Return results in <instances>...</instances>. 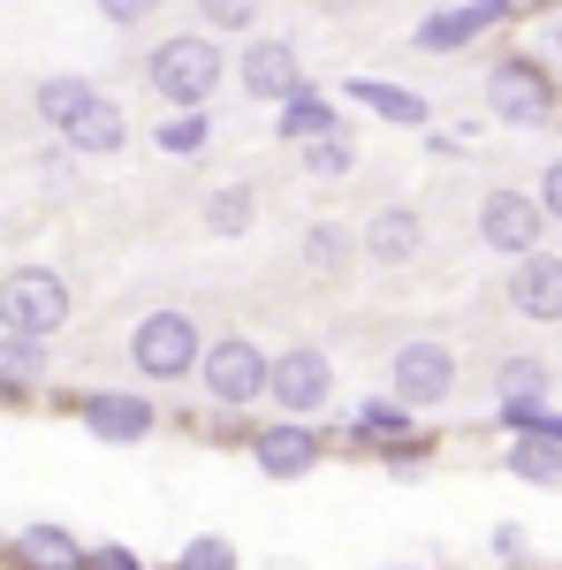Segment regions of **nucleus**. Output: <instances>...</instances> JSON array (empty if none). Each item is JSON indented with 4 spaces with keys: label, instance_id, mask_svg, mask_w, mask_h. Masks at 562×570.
I'll use <instances>...</instances> for the list:
<instances>
[{
    "label": "nucleus",
    "instance_id": "1",
    "mask_svg": "<svg viewBox=\"0 0 562 570\" xmlns=\"http://www.w3.org/2000/svg\"><path fill=\"white\" fill-rule=\"evenodd\" d=\"M39 122L53 137H69L77 153H122L130 145V115L85 77H46L39 85Z\"/></svg>",
    "mask_w": 562,
    "mask_h": 570
},
{
    "label": "nucleus",
    "instance_id": "2",
    "mask_svg": "<svg viewBox=\"0 0 562 570\" xmlns=\"http://www.w3.org/2000/svg\"><path fill=\"white\" fill-rule=\"evenodd\" d=\"M220 69H228V61H220V39H206V31L190 39V31H183V39H160V46H152L145 85L160 91L168 107H206V99L220 91Z\"/></svg>",
    "mask_w": 562,
    "mask_h": 570
},
{
    "label": "nucleus",
    "instance_id": "3",
    "mask_svg": "<svg viewBox=\"0 0 562 570\" xmlns=\"http://www.w3.org/2000/svg\"><path fill=\"white\" fill-rule=\"evenodd\" d=\"M198 320L190 312H145L130 327V365L145 381H190V365H198Z\"/></svg>",
    "mask_w": 562,
    "mask_h": 570
},
{
    "label": "nucleus",
    "instance_id": "4",
    "mask_svg": "<svg viewBox=\"0 0 562 570\" xmlns=\"http://www.w3.org/2000/svg\"><path fill=\"white\" fill-rule=\"evenodd\" d=\"M0 327H16V335H61L69 327V282L53 266H16L0 282Z\"/></svg>",
    "mask_w": 562,
    "mask_h": 570
},
{
    "label": "nucleus",
    "instance_id": "5",
    "mask_svg": "<svg viewBox=\"0 0 562 570\" xmlns=\"http://www.w3.org/2000/svg\"><path fill=\"white\" fill-rule=\"evenodd\" d=\"M198 381H206L214 403L244 411V403H259V395H266V351L252 343V335H220V343L198 351Z\"/></svg>",
    "mask_w": 562,
    "mask_h": 570
},
{
    "label": "nucleus",
    "instance_id": "6",
    "mask_svg": "<svg viewBox=\"0 0 562 570\" xmlns=\"http://www.w3.org/2000/svg\"><path fill=\"white\" fill-rule=\"evenodd\" d=\"M266 395H274L289 419H319V411H327V395H335V365H327V351L297 343V351L266 357Z\"/></svg>",
    "mask_w": 562,
    "mask_h": 570
},
{
    "label": "nucleus",
    "instance_id": "7",
    "mask_svg": "<svg viewBox=\"0 0 562 570\" xmlns=\"http://www.w3.org/2000/svg\"><path fill=\"white\" fill-rule=\"evenodd\" d=\"M388 389H395L403 411L448 403V389H456V357H448V343H403V351L388 357Z\"/></svg>",
    "mask_w": 562,
    "mask_h": 570
},
{
    "label": "nucleus",
    "instance_id": "8",
    "mask_svg": "<svg viewBox=\"0 0 562 570\" xmlns=\"http://www.w3.org/2000/svg\"><path fill=\"white\" fill-rule=\"evenodd\" d=\"M486 107H494V122H548L555 115V85H548V69L540 61H494V77H486Z\"/></svg>",
    "mask_w": 562,
    "mask_h": 570
},
{
    "label": "nucleus",
    "instance_id": "9",
    "mask_svg": "<svg viewBox=\"0 0 562 570\" xmlns=\"http://www.w3.org/2000/svg\"><path fill=\"white\" fill-rule=\"evenodd\" d=\"M540 228H548V214H540V198H524V190H486L479 198V236H486V252H532L540 244Z\"/></svg>",
    "mask_w": 562,
    "mask_h": 570
},
{
    "label": "nucleus",
    "instance_id": "10",
    "mask_svg": "<svg viewBox=\"0 0 562 570\" xmlns=\"http://www.w3.org/2000/svg\"><path fill=\"white\" fill-rule=\"evenodd\" d=\"M236 77H244V91H252V99L282 107V99L304 85L297 46H289V39H252V46H244V61H236Z\"/></svg>",
    "mask_w": 562,
    "mask_h": 570
},
{
    "label": "nucleus",
    "instance_id": "11",
    "mask_svg": "<svg viewBox=\"0 0 562 570\" xmlns=\"http://www.w3.org/2000/svg\"><path fill=\"white\" fill-rule=\"evenodd\" d=\"M510 305L524 320H562V259L555 252H517V274H510Z\"/></svg>",
    "mask_w": 562,
    "mask_h": 570
},
{
    "label": "nucleus",
    "instance_id": "12",
    "mask_svg": "<svg viewBox=\"0 0 562 570\" xmlns=\"http://www.w3.org/2000/svg\"><path fill=\"white\" fill-rule=\"evenodd\" d=\"M418 244H426V220L411 214V206H381V214L365 220V236H357V252L373 266H411Z\"/></svg>",
    "mask_w": 562,
    "mask_h": 570
},
{
    "label": "nucleus",
    "instance_id": "13",
    "mask_svg": "<svg viewBox=\"0 0 562 570\" xmlns=\"http://www.w3.org/2000/svg\"><path fill=\"white\" fill-rule=\"evenodd\" d=\"M252 464H259L266 480H304V472L319 464V441H312V426H304V419H289V426H266V434L252 441Z\"/></svg>",
    "mask_w": 562,
    "mask_h": 570
},
{
    "label": "nucleus",
    "instance_id": "14",
    "mask_svg": "<svg viewBox=\"0 0 562 570\" xmlns=\"http://www.w3.org/2000/svg\"><path fill=\"white\" fill-rule=\"evenodd\" d=\"M486 23H502V0H472V8H441V16H426L418 31H411V46L418 53H456V46H472Z\"/></svg>",
    "mask_w": 562,
    "mask_h": 570
},
{
    "label": "nucleus",
    "instance_id": "15",
    "mask_svg": "<svg viewBox=\"0 0 562 570\" xmlns=\"http://www.w3.org/2000/svg\"><path fill=\"white\" fill-rule=\"evenodd\" d=\"M85 426L99 441H137L152 426V403L145 395H85Z\"/></svg>",
    "mask_w": 562,
    "mask_h": 570
},
{
    "label": "nucleus",
    "instance_id": "16",
    "mask_svg": "<svg viewBox=\"0 0 562 570\" xmlns=\"http://www.w3.org/2000/svg\"><path fill=\"white\" fill-rule=\"evenodd\" d=\"M510 472H517L524 487H562V441H555V434H532V426H524L517 449H510Z\"/></svg>",
    "mask_w": 562,
    "mask_h": 570
},
{
    "label": "nucleus",
    "instance_id": "17",
    "mask_svg": "<svg viewBox=\"0 0 562 570\" xmlns=\"http://www.w3.org/2000/svg\"><path fill=\"white\" fill-rule=\"evenodd\" d=\"M349 99L357 107H373L381 122H426V99L403 85H381V77H349Z\"/></svg>",
    "mask_w": 562,
    "mask_h": 570
},
{
    "label": "nucleus",
    "instance_id": "18",
    "mask_svg": "<svg viewBox=\"0 0 562 570\" xmlns=\"http://www.w3.org/2000/svg\"><path fill=\"white\" fill-rule=\"evenodd\" d=\"M349 259H357V236H349V228H335V220H312V228H304V266H312V274L335 282V274H349Z\"/></svg>",
    "mask_w": 562,
    "mask_h": 570
},
{
    "label": "nucleus",
    "instance_id": "19",
    "mask_svg": "<svg viewBox=\"0 0 562 570\" xmlns=\"http://www.w3.org/2000/svg\"><path fill=\"white\" fill-rule=\"evenodd\" d=\"M46 381V335H0V389H39Z\"/></svg>",
    "mask_w": 562,
    "mask_h": 570
},
{
    "label": "nucleus",
    "instance_id": "20",
    "mask_svg": "<svg viewBox=\"0 0 562 570\" xmlns=\"http://www.w3.org/2000/svg\"><path fill=\"white\" fill-rule=\"evenodd\" d=\"M319 130H343V115H335L327 99H312V85H297L289 99H282V137L304 145V137H319Z\"/></svg>",
    "mask_w": 562,
    "mask_h": 570
},
{
    "label": "nucleus",
    "instance_id": "21",
    "mask_svg": "<svg viewBox=\"0 0 562 570\" xmlns=\"http://www.w3.org/2000/svg\"><path fill=\"white\" fill-rule=\"evenodd\" d=\"M206 137H214L206 107H183V115H168V122H160V153H175V160H198V153H206Z\"/></svg>",
    "mask_w": 562,
    "mask_h": 570
},
{
    "label": "nucleus",
    "instance_id": "22",
    "mask_svg": "<svg viewBox=\"0 0 562 570\" xmlns=\"http://www.w3.org/2000/svg\"><path fill=\"white\" fill-rule=\"evenodd\" d=\"M252 220H259V198H252V183H228V190L214 198V214H206V228H214V236H244Z\"/></svg>",
    "mask_w": 562,
    "mask_h": 570
},
{
    "label": "nucleus",
    "instance_id": "23",
    "mask_svg": "<svg viewBox=\"0 0 562 570\" xmlns=\"http://www.w3.org/2000/svg\"><path fill=\"white\" fill-rule=\"evenodd\" d=\"M16 556H31V563H77V556H85V540H77V532H61V525H31L23 540H16Z\"/></svg>",
    "mask_w": 562,
    "mask_h": 570
},
{
    "label": "nucleus",
    "instance_id": "24",
    "mask_svg": "<svg viewBox=\"0 0 562 570\" xmlns=\"http://www.w3.org/2000/svg\"><path fill=\"white\" fill-rule=\"evenodd\" d=\"M349 160H357L349 130H319V137H304V168H312V176H349Z\"/></svg>",
    "mask_w": 562,
    "mask_h": 570
},
{
    "label": "nucleus",
    "instance_id": "25",
    "mask_svg": "<svg viewBox=\"0 0 562 570\" xmlns=\"http://www.w3.org/2000/svg\"><path fill=\"white\" fill-rule=\"evenodd\" d=\"M494 389H502V403H540V395H548V365H540V357H510V365L494 373Z\"/></svg>",
    "mask_w": 562,
    "mask_h": 570
},
{
    "label": "nucleus",
    "instance_id": "26",
    "mask_svg": "<svg viewBox=\"0 0 562 570\" xmlns=\"http://www.w3.org/2000/svg\"><path fill=\"white\" fill-rule=\"evenodd\" d=\"M198 16H206L214 31H252V23H259V0H198Z\"/></svg>",
    "mask_w": 562,
    "mask_h": 570
},
{
    "label": "nucleus",
    "instance_id": "27",
    "mask_svg": "<svg viewBox=\"0 0 562 570\" xmlns=\"http://www.w3.org/2000/svg\"><path fill=\"white\" fill-rule=\"evenodd\" d=\"M403 426H411V411H403V403H357V434H403Z\"/></svg>",
    "mask_w": 562,
    "mask_h": 570
},
{
    "label": "nucleus",
    "instance_id": "28",
    "mask_svg": "<svg viewBox=\"0 0 562 570\" xmlns=\"http://www.w3.org/2000/svg\"><path fill=\"white\" fill-rule=\"evenodd\" d=\"M183 563H198V570H228V563H236V548H228V540H183Z\"/></svg>",
    "mask_w": 562,
    "mask_h": 570
},
{
    "label": "nucleus",
    "instance_id": "29",
    "mask_svg": "<svg viewBox=\"0 0 562 570\" xmlns=\"http://www.w3.org/2000/svg\"><path fill=\"white\" fill-rule=\"evenodd\" d=\"M91 8H99L107 23H122V31H130V23H145V16L160 8V0H91Z\"/></svg>",
    "mask_w": 562,
    "mask_h": 570
},
{
    "label": "nucleus",
    "instance_id": "30",
    "mask_svg": "<svg viewBox=\"0 0 562 570\" xmlns=\"http://www.w3.org/2000/svg\"><path fill=\"white\" fill-rule=\"evenodd\" d=\"M532 198H540V214H548V220H562V160H548V176H540Z\"/></svg>",
    "mask_w": 562,
    "mask_h": 570
},
{
    "label": "nucleus",
    "instance_id": "31",
    "mask_svg": "<svg viewBox=\"0 0 562 570\" xmlns=\"http://www.w3.org/2000/svg\"><path fill=\"white\" fill-rule=\"evenodd\" d=\"M540 53H548V61H562V16H548V23H540Z\"/></svg>",
    "mask_w": 562,
    "mask_h": 570
}]
</instances>
